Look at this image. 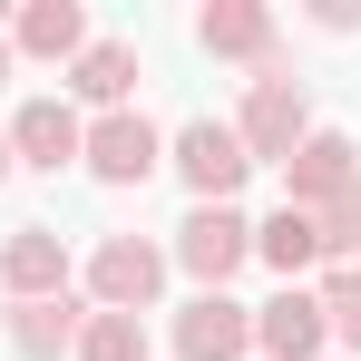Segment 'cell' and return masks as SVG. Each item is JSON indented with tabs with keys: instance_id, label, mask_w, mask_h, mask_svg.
I'll return each instance as SVG.
<instances>
[{
	"instance_id": "1",
	"label": "cell",
	"mask_w": 361,
	"mask_h": 361,
	"mask_svg": "<svg viewBox=\"0 0 361 361\" xmlns=\"http://www.w3.org/2000/svg\"><path fill=\"white\" fill-rule=\"evenodd\" d=\"M235 137H244V157L254 166H283L302 137H312V108H302V78L283 59H264V78H254V98H244V118H235Z\"/></svg>"
},
{
	"instance_id": "2",
	"label": "cell",
	"mask_w": 361,
	"mask_h": 361,
	"mask_svg": "<svg viewBox=\"0 0 361 361\" xmlns=\"http://www.w3.org/2000/svg\"><path fill=\"white\" fill-rule=\"evenodd\" d=\"M244 254H254V225H244L235 205H195V215L176 225V264L205 283V293H225V274H235Z\"/></svg>"
},
{
	"instance_id": "3",
	"label": "cell",
	"mask_w": 361,
	"mask_h": 361,
	"mask_svg": "<svg viewBox=\"0 0 361 361\" xmlns=\"http://www.w3.org/2000/svg\"><path fill=\"white\" fill-rule=\"evenodd\" d=\"M342 185H361V147L352 137H332V127H312L293 157H283V205H302V215H322Z\"/></svg>"
},
{
	"instance_id": "4",
	"label": "cell",
	"mask_w": 361,
	"mask_h": 361,
	"mask_svg": "<svg viewBox=\"0 0 361 361\" xmlns=\"http://www.w3.org/2000/svg\"><path fill=\"white\" fill-rule=\"evenodd\" d=\"M157 283H166V254H157V244H137V235H108V244H98V264H88L98 312H147Z\"/></svg>"
},
{
	"instance_id": "5",
	"label": "cell",
	"mask_w": 361,
	"mask_h": 361,
	"mask_svg": "<svg viewBox=\"0 0 361 361\" xmlns=\"http://www.w3.org/2000/svg\"><path fill=\"white\" fill-rule=\"evenodd\" d=\"M244 166H254V157H244V137H235V127H215V118L176 127V176L195 185V205H225V195L244 185Z\"/></svg>"
},
{
	"instance_id": "6",
	"label": "cell",
	"mask_w": 361,
	"mask_h": 361,
	"mask_svg": "<svg viewBox=\"0 0 361 361\" xmlns=\"http://www.w3.org/2000/svg\"><path fill=\"white\" fill-rule=\"evenodd\" d=\"M78 157H88L108 185H147V176H157V157H166V137L137 118V108H108V118L88 127V147H78Z\"/></svg>"
},
{
	"instance_id": "7",
	"label": "cell",
	"mask_w": 361,
	"mask_h": 361,
	"mask_svg": "<svg viewBox=\"0 0 361 361\" xmlns=\"http://www.w3.org/2000/svg\"><path fill=\"white\" fill-rule=\"evenodd\" d=\"M254 352V312L235 293H195L176 312V361H244Z\"/></svg>"
},
{
	"instance_id": "8",
	"label": "cell",
	"mask_w": 361,
	"mask_h": 361,
	"mask_svg": "<svg viewBox=\"0 0 361 361\" xmlns=\"http://www.w3.org/2000/svg\"><path fill=\"white\" fill-rule=\"evenodd\" d=\"M78 147H88V127L68 118V98H30V108L10 118V166H49V176H59Z\"/></svg>"
},
{
	"instance_id": "9",
	"label": "cell",
	"mask_w": 361,
	"mask_h": 361,
	"mask_svg": "<svg viewBox=\"0 0 361 361\" xmlns=\"http://www.w3.org/2000/svg\"><path fill=\"white\" fill-rule=\"evenodd\" d=\"M254 352L264 361H322V302L302 293V283H283V293L254 312Z\"/></svg>"
},
{
	"instance_id": "10",
	"label": "cell",
	"mask_w": 361,
	"mask_h": 361,
	"mask_svg": "<svg viewBox=\"0 0 361 361\" xmlns=\"http://www.w3.org/2000/svg\"><path fill=\"white\" fill-rule=\"evenodd\" d=\"M0 283H10L20 302L68 293V244L49 235V225H20V235H10V254H0Z\"/></svg>"
},
{
	"instance_id": "11",
	"label": "cell",
	"mask_w": 361,
	"mask_h": 361,
	"mask_svg": "<svg viewBox=\"0 0 361 361\" xmlns=\"http://www.w3.org/2000/svg\"><path fill=\"white\" fill-rule=\"evenodd\" d=\"M195 39H205V49H215V59H274V10H264V0H215V10H205V20H195Z\"/></svg>"
},
{
	"instance_id": "12",
	"label": "cell",
	"mask_w": 361,
	"mask_h": 361,
	"mask_svg": "<svg viewBox=\"0 0 361 361\" xmlns=\"http://www.w3.org/2000/svg\"><path fill=\"white\" fill-rule=\"evenodd\" d=\"M78 322H88V312L68 293H49V302H20V312H10V342L30 361H59V352H78Z\"/></svg>"
},
{
	"instance_id": "13",
	"label": "cell",
	"mask_w": 361,
	"mask_h": 361,
	"mask_svg": "<svg viewBox=\"0 0 361 361\" xmlns=\"http://www.w3.org/2000/svg\"><path fill=\"white\" fill-rule=\"evenodd\" d=\"M127 78H137V49H127V39H88V49L68 59V88L98 98V108H127Z\"/></svg>"
},
{
	"instance_id": "14",
	"label": "cell",
	"mask_w": 361,
	"mask_h": 361,
	"mask_svg": "<svg viewBox=\"0 0 361 361\" xmlns=\"http://www.w3.org/2000/svg\"><path fill=\"white\" fill-rule=\"evenodd\" d=\"M254 254H264V264L293 283L302 264H322V225H312L302 205H283V215H264V225H254Z\"/></svg>"
},
{
	"instance_id": "15",
	"label": "cell",
	"mask_w": 361,
	"mask_h": 361,
	"mask_svg": "<svg viewBox=\"0 0 361 361\" xmlns=\"http://www.w3.org/2000/svg\"><path fill=\"white\" fill-rule=\"evenodd\" d=\"M20 49H30V59H78V49H88L78 0H30V10H20Z\"/></svg>"
},
{
	"instance_id": "16",
	"label": "cell",
	"mask_w": 361,
	"mask_h": 361,
	"mask_svg": "<svg viewBox=\"0 0 361 361\" xmlns=\"http://www.w3.org/2000/svg\"><path fill=\"white\" fill-rule=\"evenodd\" d=\"M78 361H147V322L137 312H88L78 322Z\"/></svg>"
},
{
	"instance_id": "17",
	"label": "cell",
	"mask_w": 361,
	"mask_h": 361,
	"mask_svg": "<svg viewBox=\"0 0 361 361\" xmlns=\"http://www.w3.org/2000/svg\"><path fill=\"white\" fill-rule=\"evenodd\" d=\"M312 302H322V332H342V342L361 352V274H352V264L322 274V293H312Z\"/></svg>"
},
{
	"instance_id": "18",
	"label": "cell",
	"mask_w": 361,
	"mask_h": 361,
	"mask_svg": "<svg viewBox=\"0 0 361 361\" xmlns=\"http://www.w3.org/2000/svg\"><path fill=\"white\" fill-rule=\"evenodd\" d=\"M312 225H322V254H361V185H342Z\"/></svg>"
},
{
	"instance_id": "19",
	"label": "cell",
	"mask_w": 361,
	"mask_h": 361,
	"mask_svg": "<svg viewBox=\"0 0 361 361\" xmlns=\"http://www.w3.org/2000/svg\"><path fill=\"white\" fill-rule=\"evenodd\" d=\"M0 176H10V127H0Z\"/></svg>"
},
{
	"instance_id": "20",
	"label": "cell",
	"mask_w": 361,
	"mask_h": 361,
	"mask_svg": "<svg viewBox=\"0 0 361 361\" xmlns=\"http://www.w3.org/2000/svg\"><path fill=\"white\" fill-rule=\"evenodd\" d=\"M0 78H10V39H0Z\"/></svg>"
}]
</instances>
